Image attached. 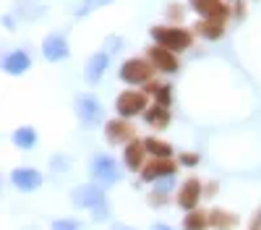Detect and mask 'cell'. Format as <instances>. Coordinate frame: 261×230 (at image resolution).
I'll list each match as a JSON object with an SVG mask.
<instances>
[{
    "mask_svg": "<svg viewBox=\"0 0 261 230\" xmlns=\"http://www.w3.org/2000/svg\"><path fill=\"white\" fill-rule=\"evenodd\" d=\"M71 201L76 207H89L92 209V217L97 222L110 217V207H107V199H105V191L99 183H86V186H76L71 191Z\"/></svg>",
    "mask_w": 261,
    "mask_h": 230,
    "instance_id": "obj_1",
    "label": "cell"
},
{
    "mask_svg": "<svg viewBox=\"0 0 261 230\" xmlns=\"http://www.w3.org/2000/svg\"><path fill=\"white\" fill-rule=\"evenodd\" d=\"M151 39L172 53H183L193 45V34L178 27H151Z\"/></svg>",
    "mask_w": 261,
    "mask_h": 230,
    "instance_id": "obj_2",
    "label": "cell"
},
{
    "mask_svg": "<svg viewBox=\"0 0 261 230\" xmlns=\"http://www.w3.org/2000/svg\"><path fill=\"white\" fill-rule=\"evenodd\" d=\"M89 173H92L94 183L110 186V183H118L120 167H118V162H115L110 155H97V157L92 160V165H89Z\"/></svg>",
    "mask_w": 261,
    "mask_h": 230,
    "instance_id": "obj_3",
    "label": "cell"
},
{
    "mask_svg": "<svg viewBox=\"0 0 261 230\" xmlns=\"http://www.w3.org/2000/svg\"><path fill=\"white\" fill-rule=\"evenodd\" d=\"M76 115L79 120L86 125V129H94V125H99V120L105 118V108H102V102L92 94H81L76 99Z\"/></svg>",
    "mask_w": 261,
    "mask_h": 230,
    "instance_id": "obj_4",
    "label": "cell"
},
{
    "mask_svg": "<svg viewBox=\"0 0 261 230\" xmlns=\"http://www.w3.org/2000/svg\"><path fill=\"white\" fill-rule=\"evenodd\" d=\"M151 73H154V63L144 58H130L120 66V79L125 84H144L151 79Z\"/></svg>",
    "mask_w": 261,
    "mask_h": 230,
    "instance_id": "obj_5",
    "label": "cell"
},
{
    "mask_svg": "<svg viewBox=\"0 0 261 230\" xmlns=\"http://www.w3.org/2000/svg\"><path fill=\"white\" fill-rule=\"evenodd\" d=\"M144 108H146V94H144V92H123V94L115 99V110H118V115H123V118L139 115Z\"/></svg>",
    "mask_w": 261,
    "mask_h": 230,
    "instance_id": "obj_6",
    "label": "cell"
},
{
    "mask_svg": "<svg viewBox=\"0 0 261 230\" xmlns=\"http://www.w3.org/2000/svg\"><path fill=\"white\" fill-rule=\"evenodd\" d=\"M42 55H45L50 63L65 60L68 58V42H65L63 34H47L45 42H42Z\"/></svg>",
    "mask_w": 261,
    "mask_h": 230,
    "instance_id": "obj_7",
    "label": "cell"
},
{
    "mask_svg": "<svg viewBox=\"0 0 261 230\" xmlns=\"http://www.w3.org/2000/svg\"><path fill=\"white\" fill-rule=\"evenodd\" d=\"M149 60L154 63L157 71H165V73H175L178 71V60H175V55H172V50H167L162 45H154L149 50Z\"/></svg>",
    "mask_w": 261,
    "mask_h": 230,
    "instance_id": "obj_8",
    "label": "cell"
},
{
    "mask_svg": "<svg viewBox=\"0 0 261 230\" xmlns=\"http://www.w3.org/2000/svg\"><path fill=\"white\" fill-rule=\"evenodd\" d=\"M105 136L110 144H128V141H134V125H128L125 120H110L105 125Z\"/></svg>",
    "mask_w": 261,
    "mask_h": 230,
    "instance_id": "obj_9",
    "label": "cell"
},
{
    "mask_svg": "<svg viewBox=\"0 0 261 230\" xmlns=\"http://www.w3.org/2000/svg\"><path fill=\"white\" fill-rule=\"evenodd\" d=\"M11 181H13V186L18 188V191H34V188L42 186V175L37 170H32V167H16Z\"/></svg>",
    "mask_w": 261,
    "mask_h": 230,
    "instance_id": "obj_10",
    "label": "cell"
},
{
    "mask_svg": "<svg viewBox=\"0 0 261 230\" xmlns=\"http://www.w3.org/2000/svg\"><path fill=\"white\" fill-rule=\"evenodd\" d=\"M188 3L204 18H227V6L222 0H188Z\"/></svg>",
    "mask_w": 261,
    "mask_h": 230,
    "instance_id": "obj_11",
    "label": "cell"
},
{
    "mask_svg": "<svg viewBox=\"0 0 261 230\" xmlns=\"http://www.w3.org/2000/svg\"><path fill=\"white\" fill-rule=\"evenodd\" d=\"M199 196H201V183L196 178H188L180 188V194H178V204L186 212H191V209H196V204H199Z\"/></svg>",
    "mask_w": 261,
    "mask_h": 230,
    "instance_id": "obj_12",
    "label": "cell"
},
{
    "mask_svg": "<svg viewBox=\"0 0 261 230\" xmlns=\"http://www.w3.org/2000/svg\"><path fill=\"white\" fill-rule=\"evenodd\" d=\"M107 66H110V55H107V53H97V55H92L89 63H86V71H84L86 81H89V84H99V79L105 76Z\"/></svg>",
    "mask_w": 261,
    "mask_h": 230,
    "instance_id": "obj_13",
    "label": "cell"
},
{
    "mask_svg": "<svg viewBox=\"0 0 261 230\" xmlns=\"http://www.w3.org/2000/svg\"><path fill=\"white\" fill-rule=\"evenodd\" d=\"M165 175H175V165L170 162V157H157L151 165L144 167L141 181H157V178H165Z\"/></svg>",
    "mask_w": 261,
    "mask_h": 230,
    "instance_id": "obj_14",
    "label": "cell"
},
{
    "mask_svg": "<svg viewBox=\"0 0 261 230\" xmlns=\"http://www.w3.org/2000/svg\"><path fill=\"white\" fill-rule=\"evenodd\" d=\"M29 66H32V60H29V55H27L24 50L8 53V55L3 58V68H6V73H13V76L27 73V71H29Z\"/></svg>",
    "mask_w": 261,
    "mask_h": 230,
    "instance_id": "obj_15",
    "label": "cell"
},
{
    "mask_svg": "<svg viewBox=\"0 0 261 230\" xmlns=\"http://www.w3.org/2000/svg\"><path fill=\"white\" fill-rule=\"evenodd\" d=\"M144 152H146V146H144V141H128V146H125V152H123V160H125V165L130 167V170H139L141 167V160H144Z\"/></svg>",
    "mask_w": 261,
    "mask_h": 230,
    "instance_id": "obj_16",
    "label": "cell"
},
{
    "mask_svg": "<svg viewBox=\"0 0 261 230\" xmlns=\"http://www.w3.org/2000/svg\"><path fill=\"white\" fill-rule=\"evenodd\" d=\"M225 21L227 18H204V21L196 24V32H199L201 37H206V39H217L225 32Z\"/></svg>",
    "mask_w": 261,
    "mask_h": 230,
    "instance_id": "obj_17",
    "label": "cell"
},
{
    "mask_svg": "<svg viewBox=\"0 0 261 230\" xmlns=\"http://www.w3.org/2000/svg\"><path fill=\"white\" fill-rule=\"evenodd\" d=\"M144 118H146V123L149 125H154V129H165V125L170 123V110H167V105H154V108H149L146 113H144Z\"/></svg>",
    "mask_w": 261,
    "mask_h": 230,
    "instance_id": "obj_18",
    "label": "cell"
},
{
    "mask_svg": "<svg viewBox=\"0 0 261 230\" xmlns=\"http://www.w3.org/2000/svg\"><path fill=\"white\" fill-rule=\"evenodd\" d=\"M209 225L217 227V230H232L238 225V217L225 212V209H214V212L209 215Z\"/></svg>",
    "mask_w": 261,
    "mask_h": 230,
    "instance_id": "obj_19",
    "label": "cell"
},
{
    "mask_svg": "<svg viewBox=\"0 0 261 230\" xmlns=\"http://www.w3.org/2000/svg\"><path fill=\"white\" fill-rule=\"evenodd\" d=\"M13 144L18 146V149H32V146L37 144V131L29 129V125H21V129L13 131Z\"/></svg>",
    "mask_w": 261,
    "mask_h": 230,
    "instance_id": "obj_20",
    "label": "cell"
},
{
    "mask_svg": "<svg viewBox=\"0 0 261 230\" xmlns=\"http://www.w3.org/2000/svg\"><path fill=\"white\" fill-rule=\"evenodd\" d=\"M144 146H146V152H151L154 157H170V155H172V146H170L167 141H160V139H154V136L144 139Z\"/></svg>",
    "mask_w": 261,
    "mask_h": 230,
    "instance_id": "obj_21",
    "label": "cell"
},
{
    "mask_svg": "<svg viewBox=\"0 0 261 230\" xmlns=\"http://www.w3.org/2000/svg\"><path fill=\"white\" fill-rule=\"evenodd\" d=\"M206 225H209V217L204 212H196V209H191L183 220V230H204Z\"/></svg>",
    "mask_w": 261,
    "mask_h": 230,
    "instance_id": "obj_22",
    "label": "cell"
},
{
    "mask_svg": "<svg viewBox=\"0 0 261 230\" xmlns=\"http://www.w3.org/2000/svg\"><path fill=\"white\" fill-rule=\"evenodd\" d=\"M146 92L154 94L160 105H167V108H170V87H167V84H149Z\"/></svg>",
    "mask_w": 261,
    "mask_h": 230,
    "instance_id": "obj_23",
    "label": "cell"
},
{
    "mask_svg": "<svg viewBox=\"0 0 261 230\" xmlns=\"http://www.w3.org/2000/svg\"><path fill=\"white\" fill-rule=\"evenodd\" d=\"M81 3H84V6H79L76 13H79V16H86L92 8H97V6H107V3H113V0H81Z\"/></svg>",
    "mask_w": 261,
    "mask_h": 230,
    "instance_id": "obj_24",
    "label": "cell"
},
{
    "mask_svg": "<svg viewBox=\"0 0 261 230\" xmlns=\"http://www.w3.org/2000/svg\"><path fill=\"white\" fill-rule=\"evenodd\" d=\"M172 186H175V178H172V175H165V178H157L154 191H160V194H167V191H172Z\"/></svg>",
    "mask_w": 261,
    "mask_h": 230,
    "instance_id": "obj_25",
    "label": "cell"
},
{
    "mask_svg": "<svg viewBox=\"0 0 261 230\" xmlns=\"http://www.w3.org/2000/svg\"><path fill=\"white\" fill-rule=\"evenodd\" d=\"M53 230H81V222H76V220H55Z\"/></svg>",
    "mask_w": 261,
    "mask_h": 230,
    "instance_id": "obj_26",
    "label": "cell"
},
{
    "mask_svg": "<svg viewBox=\"0 0 261 230\" xmlns=\"http://www.w3.org/2000/svg\"><path fill=\"white\" fill-rule=\"evenodd\" d=\"M50 167H53V170H65V167H68V160H65V157H53Z\"/></svg>",
    "mask_w": 261,
    "mask_h": 230,
    "instance_id": "obj_27",
    "label": "cell"
},
{
    "mask_svg": "<svg viewBox=\"0 0 261 230\" xmlns=\"http://www.w3.org/2000/svg\"><path fill=\"white\" fill-rule=\"evenodd\" d=\"M120 37H107V53H115V50H120Z\"/></svg>",
    "mask_w": 261,
    "mask_h": 230,
    "instance_id": "obj_28",
    "label": "cell"
},
{
    "mask_svg": "<svg viewBox=\"0 0 261 230\" xmlns=\"http://www.w3.org/2000/svg\"><path fill=\"white\" fill-rule=\"evenodd\" d=\"M180 162H183V165H196V162H199V157H196V155H183Z\"/></svg>",
    "mask_w": 261,
    "mask_h": 230,
    "instance_id": "obj_29",
    "label": "cell"
},
{
    "mask_svg": "<svg viewBox=\"0 0 261 230\" xmlns=\"http://www.w3.org/2000/svg\"><path fill=\"white\" fill-rule=\"evenodd\" d=\"M251 230H261V209H258V215H256V220H253Z\"/></svg>",
    "mask_w": 261,
    "mask_h": 230,
    "instance_id": "obj_30",
    "label": "cell"
},
{
    "mask_svg": "<svg viewBox=\"0 0 261 230\" xmlns=\"http://www.w3.org/2000/svg\"><path fill=\"white\" fill-rule=\"evenodd\" d=\"M151 230H172L170 225H162V222H154V225H151Z\"/></svg>",
    "mask_w": 261,
    "mask_h": 230,
    "instance_id": "obj_31",
    "label": "cell"
},
{
    "mask_svg": "<svg viewBox=\"0 0 261 230\" xmlns=\"http://www.w3.org/2000/svg\"><path fill=\"white\" fill-rule=\"evenodd\" d=\"M110 230H134V227H128V225H123V222H115Z\"/></svg>",
    "mask_w": 261,
    "mask_h": 230,
    "instance_id": "obj_32",
    "label": "cell"
},
{
    "mask_svg": "<svg viewBox=\"0 0 261 230\" xmlns=\"http://www.w3.org/2000/svg\"><path fill=\"white\" fill-rule=\"evenodd\" d=\"M3 27H6V29H11V27H13V18H11V16H6V18H3Z\"/></svg>",
    "mask_w": 261,
    "mask_h": 230,
    "instance_id": "obj_33",
    "label": "cell"
}]
</instances>
